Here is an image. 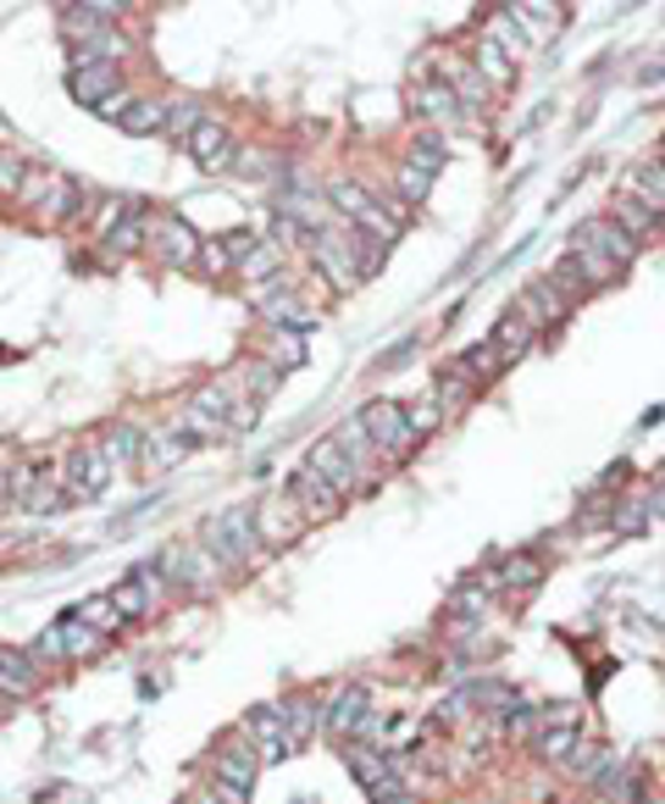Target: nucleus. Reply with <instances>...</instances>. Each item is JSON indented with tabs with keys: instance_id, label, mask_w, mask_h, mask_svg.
<instances>
[{
	"instance_id": "nucleus-18",
	"label": "nucleus",
	"mask_w": 665,
	"mask_h": 804,
	"mask_svg": "<svg viewBox=\"0 0 665 804\" xmlns=\"http://www.w3.org/2000/svg\"><path fill=\"white\" fill-rule=\"evenodd\" d=\"M161 123H167V101L128 95V106L117 112V128H123V134H161Z\"/></svg>"
},
{
	"instance_id": "nucleus-9",
	"label": "nucleus",
	"mask_w": 665,
	"mask_h": 804,
	"mask_svg": "<svg viewBox=\"0 0 665 804\" xmlns=\"http://www.w3.org/2000/svg\"><path fill=\"white\" fill-rule=\"evenodd\" d=\"M571 250H593V255H599V261H610V267H632V255H637V239H626L615 222H582Z\"/></svg>"
},
{
	"instance_id": "nucleus-20",
	"label": "nucleus",
	"mask_w": 665,
	"mask_h": 804,
	"mask_svg": "<svg viewBox=\"0 0 665 804\" xmlns=\"http://www.w3.org/2000/svg\"><path fill=\"white\" fill-rule=\"evenodd\" d=\"M494 349H499V361H516V355H527L532 349V327L516 316V311H505V322L494 327V338H488Z\"/></svg>"
},
{
	"instance_id": "nucleus-7",
	"label": "nucleus",
	"mask_w": 665,
	"mask_h": 804,
	"mask_svg": "<svg viewBox=\"0 0 665 804\" xmlns=\"http://www.w3.org/2000/svg\"><path fill=\"white\" fill-rule=\"evenodd\" d=\"M217 572H222V566H217L200 544H172V550L161 555V577H167V583H183V588H211Z\"/></svg>"
},
{
	"instance_id": "nucleus-28",
	"label": "nucleus",
	"mask_w": 665,
	"mask_h": 804,
	"mask_svg": "<svg viewBox=\"0 0 665 804\" xmlns=\"http://www.w3.org/2000/svg\"><path fill=\"white\" fill-rule=\"evenodd\" d=\"M101 450L112 456V467H117V461H139V456H145V434L123 422V428H112V439H106Z\"/></svg>"
},
{
	"instance_id": "nucleus-35",
	"label": "nucleus",
	"mask_w": 665,
	"mask_h": 804,
	"mask_svg": "<svg viewBox=\"0 0 665 804\" xmlns=\"http://www.w3.org/2000/svg\"><path fill=\"white\" fill-rule=\"evenodd\" d=\"M200 267L205 272H228V244H200Z\"/></svg>"
},
{
	"instance_id": "nucleus-11",
	"label": "nucleus",
	"mask_w": 665,
	"mask_h": 804,
	"mask_svg": "<svg viewBox=\"0 0 665 804\" xmlns=\"http://www.w3.org/2000/svg\"><path fill=\"white\" fill-rule=\"evenodd\" d=\"M40 688V660L18 644H0V699H29Z\"/></svg>"
},
{
	"instance_id": "nucleus-12",
	"label": "nucleus",
	"mask_w": 665,
	"mask_h": 804,
	"mask_svg": "<svg viewBox=\"0 0 665 804\" xmlns=\"http://www.w3.org/2000/svg\"><path fill=\"white\" fill-rule=\"evenodd\" d=\"M305 467H310V472H316V478H321L332 494H350V489L361 483V467H356V461H350L339 445H332V439H321V445L310 450V461H305Z\"/></svg>"
},
{
	"instance_id": "nucleus-6",
	"label": "nucleus",
	"mask_w": 665,
	"mask_h": 804,
	"mask_svg": "<svg viewBox=\"0 0 665 804\" xmlns=\"http://www.w3.org/2000/svg\"><path fill=\"white\" fill-rule=\"evenodd\" d=\"M62 472H67V489L89 500V494L112 489V472H117V467H112V456H106L101 445H84V450H73V456L62 461Z\"/></svg>"
},
{
	"instance_id": "nucleus-23",
	"label": "nucleus",
	"mask_w": 665,
	"mask_h": 804,
	"mask_svg": "<svg viewBox=\"0 0 665 804\" xmlns=\"http://www.w3.org/2000/svg\"><path fill=\"white\" fill-rule=\"evenodd\" d=\"M84 627H95L101 638H112L117 627H123V616H117V605H112V594H95V599H84L78 610H73Z\"/></svg>"
},
{
	"instance_id": "nucleus-29",
	"label": "nucleus",
	"mask_w": 665,
	"mask_h": 804,
	"mask_svg": "<svg viewBox=\"0 0 665 804\" xmlns=\"http://www.w3.org/2000/svg\"><path fill=\"white\" fill-rule=\"evenodd\" d=\"M577 776L582 782H610L615 776V760L604 749H588V754H577Z\"/></svg>"
},
{
	"instance_id": "nucleus-33",
	"label": "nucleus",
	"mask_w": 665,
	"mask_h": 804,
	"mask_svg": "<svg viewBox=\"0 0 665 804\" xmlns=\"http://www.w3.org/2000/svg\"><path fill=\"white\" fill-rule=\"evenodd\" d=\"M428 189H433V178H428L422 167H411V161H405V167H400V195H405V200H422Z\"/></svg>"
},
{
	"instance_id": "nucleus-36",
	"label": "nucleus",
	"mask_w": 665,
	"mask_h": 804,
	"mask_svg": "<svg viewBox=\"0 0 665 804\" xmlns=\"http://www.w3.org/2000/svg\"><path fill=\"white\" fill-rule=\"evenodd\" d=\"M200 804H217V798H200Z\"/></svg>"
},
{
	"instance_id": "nucleus-2",
	"label": "nucleus",
	"mask_w": 665,
	"mask_h": 804,
	"mask_svg": "<svg viewBox=\"0 0 665 804\" xmlns=\"http://www.w3.org/2000/svg\"><path fill=\"white\" fill-rule=\"evenodd\" d=\"M255 749L239 738V743H222L211 754V798L217 804H244L250 798V782H255Z\"/></svg>"
},
{
	"instance_id": "nucleus-19",
	"label": "nucleus",
	"mask_w": 665,
	"mask_h": 804,
	"mask_svg": "<svg viewBox=\"0 0 665 804\" xmlns=\"http://www.w3.org/2000/svg\"><path fill=\"white\" fill-rule=\"evenodd\" d=\"M571 749H577V721H571V710H560V721L549 716V727L538 732V754L543 760H571Z\"/></svg>"
},
{
	"instance_id": "nucleus-4",
	"label": "nucleus",
	"mask_w": 665,
	"mask_h": 804,
	"mask_svg": "<svg viewBox=\"0 0 665 804\" xmlns=\"http://www.w3.org/2000/svg\"><path fill=\"white\" fill-rule=\"evenodd\" d=\"M327 200L339 206V211H345V217H350L361 233H372L378 244H389V239L400 233V228H394V217H389V211H383V206H378V200L361 189V184H332V189H327Z\"/></svg>"
},
{
	"instance_id": "nucleus-8",
	"label": "nucleus",
	"mask_w": 665,
	"mask_h": 804,
	"mask_svg": "<svg viewBox=\"0 0 665 804\" xmlns=\"http://www.w3.org/2000/svg\"><path fill=\"white\" fill-rule=\"evenodd\" d=\"M244 738L255 743V760H283L294 743H288V727H283V710L277 704H255L244 716Z\"/></svg>"
},
{
	"instance_id": "nucleus-24",
	"label": "nucleus",
	"mask_w": 665,
	"mask_h": 804,
	"mask_svg": "<svg viewBox=\"0 0 665 804\" xmlns=\"http://www.w3.org/2000/svg\"><path fill=\"white\" fill-rule=\"evenodd\" d=\"M205 123V112H200V101H167V123H161V134H172V139H189L194 128Z\"/></svg>"
},
{
	"instance_id": "nucleus-21",
	"label": "nucleus",
	"mask_w": 665,
	"mask_h": 804,
	"mask_svg": "<svg viewBox=\"0 0 665 804\" xmlns=\"http://www.w3.org/2000/svg\"><path fill=\"white\" fill-rule=\"evenodd\" d=\"M499 366H505V361H499V349H494V344H472V349L455 361V377L472 388V383H488Z\"/></svg>"
},
{
	"instance_id": "nucleus-26",
	"label": "nucleus",
	"mask_w": 665,
	"mask_h": 804,
	"mask_svg": "<svg viewBox=\"0 0 665 804\" xmlns=\"http://www.w3.org/2000/svg\"><path fill=\"white\" fill-rule=\"evenodd\" d=\"M112 605H117V616H123V622H139V616H150V610H156V599H150L134 577L112 588Z\"/></svg>"
},
{
	"instance_id": "nucleus-22",
	"label": "nucleus",
	"mask_w": 665,
	"mask_h": 804,
	"mask_svg": "<svg viewBox=\"0 0 665 804\" xmlns=\"http://www.w3.org/2000/svg\"><path fill=\"white\" fill-rule=\"evenodd\" d=\"M277 710H283V727H288V743H294V749H299V743L321 727V710H316L310 699H283Z\"/></svg>"
},
{
	"instance_id": "nucleus-10",
	"label": "nucleus",
	"mask_w": 665,
	"mask_h": 804,
	"mask_svg": "<svg viewBox=\"0 0 665 804\" xmlns=\"http://www.w3.org/2000/svg\"><path fill=\"white\" fill-rule=\"evenodd\" d=\"M183 145H189V156H194L205 173H222V167H233V161H239V145H233V134H228L222 123H211V117H205V123H200V128H194Z\"/></svg>"
},
{
	"instance_id": "nucleus-17",
	"label": "nucleus",
	"mask_w": 665,
	"mask_h": 804,
	"mask_svg": "<svg viewBox=\"0 0 665 804\" xmlns=\"http://www.w3.org/2000/svg\"><path fill=\"white\" fill-rule=\"evenodd\" d=\"M156 250H161L172 267H189V261H200V233H194L189 222L167 217V222L156 228Z\"/></svg>"
},
{
	"instance_id": "nucleus-13",
	"label": "nucleus",
	"mask_w": 665,
	"mask_h": 804,
	"mask_svg": "<svg viewBox=\"0 0 665 804\" xmlns=\"http://www.w3.org/2000/svg\"><path fill=\"white\" fill-rule=\"evenodd\" d=\"M67 90H73V101H84V106H112L117 95H123V79H117V67H73L67 73Z\"/></svg>"
},
{
	"instance_id": "nucleus-5",
	"label": "nucleus",
	"mask_w": 665,
	"mask_h": 804,
	"mask_svg": "<svg viewBox=\"0 0 665 804\" xmlns=\"http://www.w3.org/2000/svg\"><path fill=\"white\" fill-rule=\"evenodd\" d=\"M361 434L372 439V450L378 456H400L405 445H411V428H405V406H389V399H378V406H367L361 417Z\"/></svg>"
},
{
	"instance_id": "nucleus-31",
	"label": "nucleus",
	"mask_w": 665,
	"mask_h": 804,
	"mask_svg": "<svg viewBox=\"0 0 665 804\" xmlns=\"http://www.w3.org/2000/svg\"><path fill=\"white\" fill-rule=\"evenodd\" d=\"M477 67H483V73H488L494 84H499V79H510V62H505L499 40H483V45H477Z\"/></svg>"
},
{
	"instance_id": "nucleus-27",
	"label": "nucleus",
	"mask_w": 665,
	"mask_h": 804,
	"mask_svg": "<svg viewBox=\"0 0 665 804\" xmlns=\"http://www.w3.org/2000/svg\"><path fill=\"white\" fill-rule=\"evenodd\" d=\"M543 283H549V289H555V294H571V300H577V294H588V289H593V283H588V272H582V267H577V255H560V267H555V272H549V278H543Z\"/></svg>"
},
{
	"instance_id": "nucleus-3",
	"label": "nucleus",
	"mask_w": 665,
	"mask_h": 804,
	"mask_svg": "<svg viewBox=\"0 0 665 804\" xmlns=\"http://www.w3.org/2000/svg\"><path fill=\"white\" fill-rule=\"evenodd\" d=\"M106 649V638L95 633V627H84L78 616H62V622H51L45 633H40V644L29 649L34 660H95Z\"/></svg>"
},
{
	"instance_id": "nucleus-34",
	"label": "nucleus",
	"mask_w": 665,
	"mask_h": 804,
	"mask_svg": "<svg viewBox=\"0 0 665 804\" xmlns=\"http://www.w3.org/2000/svg\"><path fill=\"white\" fill-rule=\"evenodd\" d=\"M516 18H521L532 34H549V23H555V7H516Z\"/></svg>"
},
{
	"instance_id": "nucleus-32",
	"label": "nucleus",
	"mask_w": 665,
	"mask_h": 804,
	"mask_svg": "<svg viewBox=\"0 0 665 804\" xmlns=\"http://www.w3.org/2000/svg\"><path fill=\"white\" fill-rule=\"evenodd\" d=\"M450 101H455V95H450L444 84H428V90H422V112H428V117H439V123H450V117H455V106H450Z\"/></svg>"
},
{
	"instance_id": "nucleus-16",
	"label": "nucleus",
	"mask_w": 665,
	"mask_h": 804,
	"mask_svg": "<svg viewBox=\"0 0 665 804\" xmlns=\"http://www.w3.org/2000/svg\"><path fill=\"white\" fill-rule=\"evenodd\" d=\"M372 710H367V688H339L327 699V710H321V721L332 727V732H361V721H367Z\"/></svg>"
},
{
	"instance_id": "nucleus-30",
	"label": "nucleus",
	"mask_w": 665,
	"mask_h": 804,
	"mask_svg": "<svg viewBox=\"0 0 665 804\" xmlns=\"http://www.w3.org/2000/svg\"><path fill=\"white\" fill-rule=\"evenodd\" d=\"M411 167H422L428 178L444 167V139L439 134H428V139H416V150H411Z\"/></svg>"
},
{
	"instance_id": "nucleus-15",
	"label": "nucleus",
	"mask_w": 665,
	"mask_h": 804,
	"mask_svg": "<svg viewBox=\"0 0 665 804\" xmlns=\"http://www.w3.org/2000/svg\"><path fill=\"white\" fill-rule=\"evenodd\" d=\"M34 206H40V217H45V222H73V217L84 211V189L51 173V178H45V195H40Z\"/></svg>"
},
{
	"instance_id": "nucleus-1",
	"label": "nucleus",
	"mask_w": 665,
	"mask_h": 804,
	"mask_svg": "<svg viewBox=\"0 0 665 804\" xmlns=\"http://www.w3.org/2000/svg\"><path fill=\"white\" fill-rule=\"evenodd\" d=\"M200 550H205L217 566H244V561H255V550H261L255 511H244V505L217 511V516L200 528Z\"/></svg>"
},
{
	"instance_id": "nucleus-14",
	"label": "nucleus",
	"mask_w": 665,
	"mask_h": 804,
	"mask_svg": "<svg viewBox=\"0 0 665 804\" xmlns=\"http://www.w3.org/2000/svg\"><path fill=\"white\" fill-rule=\"evenodd\" d=\"M283 500H294L305 516H327L332 505H339V494H332V489H327V483H321L310 467H299V472L288 478V494H283Z\"/></svg>"
},
{
	"instance_id": "nucleus-25",
	"label": "nucleus",
	"mask_w": 665,
	"mask_h": 804,
	"mask_svg": "<svg viewBox=\"0 0 665 804\" xmlns=\"http://www.w3.org/2000/svg\"><path fill=\"white\" fill-rule=\"evenodd\" d=\"M538 577H543V561H538V555H510V561L499 566V583H505V588H521V594L538 588Z\"/></svg>"
}]
</instances>
